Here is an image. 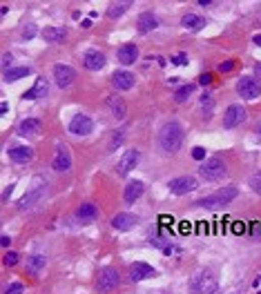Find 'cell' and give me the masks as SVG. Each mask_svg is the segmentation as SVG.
<instances>
[{"mask_svg":"<svg viewBox=\"0 0 261 294\" xmlns=\"http://www.w3.org/2000/svg\"><path fill=\"white\" fill-rule=\"evenodd\" d=\"M42 38H45L47 42H63L65 38H67V29L65 27H45L42 29Z\"/></svg>","mask_w":261,"mask_h":294,"instance_id":"26","label":"cell"},{"mask_svg":"<svg viewBox=\"0 0 261 294\" xmlns=\"http://www.w3.org/2000/svg\"><path fill=\"white\" fill-rule=\"evenodd\" d=\"M130 7H132V3H114V5L107 7V16H110V18H121Z\"/></svg>","mask_w":261,"mask_h":294,"instance_id":"30","label":"cell"},{"mask_svg":"<svg viewBox=\"0 0 261 294\" xmlns=\"http://www.w3.org/2000/svg\"><path fill=\"white\" fill-rule=\"evenodd\" d=\"M259 134H261V127H259Z\"/></svg>","mask_w":261,"mask_h":294,"instance_id":"46","label":"cell"},{"mask_svg":"<svg viewBox=\"0 0 261 294\" xmlns=\"http://www.w3.org/2000/svg\"><path fill=\"white\" fill-rule=\"evenodd\" d=\"M47 94H50V83L42 76H38L36 83L32 85V89H27L25 94H22V98H25V101H38V98H45Z\"/></svg>","mask_w":261,"mask_h":294,"instance_id":"16","label":"cell"},{"mask_svg":"<svg viewBox=\"0 0 261 294\" xmlns=\"http://www.w3.org/2000/svg\"><path fill=\"white\" fill-rule=\"evenodd\" d=\"M172 63L174 65H187V56H185V54H179V56L172 58Z\"/></svg>","mask_w":261,"mask_h":294,"instance_id":"40","label":"cell"},{"mask_svg":"<svg viewBox=\"0 0 261 294\" xmlns=\"http://www.w3.org/2000/svg\"><path fill=\"white\" fill-rule=\"evenodd\" d=\"M143 192H145V183H143V181H130V183L125 185V192H123L125 205L136 203V201L143 196Z\"/></svg>","mask_w":261,"mask_h":294,"instance_id":"19","label":"cell"},{"mask_svg":"<svg viewBox=\"0 0 261 294\" xmlns=\"http://www.w3.org/2000/svg\"><path fill=\"white\" fill-rule=\"evenodd\" d=\"M52 167L56 172H60V174H65V172L72 169V154L67 152V147H65V145H58V152H56V156H54Z\"/></svg>","mask_w":261,"mask_h":294,"instance_id":"17","label":"cell"},{"mask_svg":"<svg viewBox=\"0 0 261 294\" xmlns=\"http://www.w3.org/2000/svg\"><path fill=\"white\" fill-rule=\"evenodd\" d=\"M105 54L103 52H96V49H89V52H85V56H83V65L87 67L89 71H99L105 67Z\"/></svg>","mask_w":261,"mask_h":294,"instance_id":"18","label":"cell"},{"mask_svg":"<svg viewBox=\"0 0 261 294\" xmlns=\"http://www.w3.org/2000/svg\"><path fill=\"white\" fill-rule=\"evenodd\" d=\"M20 263V254L18 252H7L5 254V265L7 267H14V265H18Z\"/></svg>","mask_w":261,"mask_h":294,"instance_id":"34","label":"cell"},{"mask_svg":"<svg viewBox=\"0 0 261 294\" xmlns=\"http://www.w3.org/2000/svg\"><path fill=\"white\" fill-rule=\"evenodd\" d=\"M18 132H20V136H25V138H34L42 132V122L38 118H25L20 122V127H18Z\"/></svg>","mask_w":261,"mask_h":294,"instance_id":"23","label":"cell"},{"mask_svg":"<svg viewBox=\"0 0 261 294\" xmlns=\"http://www.w3.org/2000/svg\"><path fill=\"white\" fill-rule=\"evenodd\" d=\"M9 156H11V161H14V163L25 165L29 161H34V150L29 145H18V147H11V150H9Z\"/></svg>","mask_w":261,"mask_h":294,"instance_id":"21","label":"cell"},{"mask_svg":"<svg viewBox=\"0 0 261 294\" xmlns=\"http://www.w3.org/2000/svg\"><path fill=\"white\" fill-rule=\"evenodd\" d=\"M199 5H201V7H210L212 0H199Z\"/></svg>","mask_w":261,"mask_h":294,"instance_id":"45","label":"cell"},{"mask_svg":"<svg viewBox=\"0 0 261 294\" xmlns=\"http://www.w3.org/2000/svg\"><path fill=\"white\" fill-rule=\"evenodd\" d=\"M42 265H45V259H42V256H32V259H29V270H40Z\"/></svg>","mask_w":261,"mask_h":294,"instance_id":"36","label":"cell"},{"mask_svg":"<svg viewBox=\"0 0 261 294\" xmlns=\"http://www.w3.org/2000/svg\"><path fill=\"white\" fill-rule=\"evenodd\" d=\"M181 24H183L185 29H190V32H201V29L205 27V20L197 14H185L183 18H181Z\"/></svg>","mask_w":261,"mask_h":294,"instance_id":"27","label":"cell"},{"mask_svg":"<svg viewBox=\"0 0 261 294\" xmlns=\"http://www.w3.org/2000/svg\"><path fill=\"white\" fill-rule=\"evenodd\" d=\"M219 287V277H217L215 270L203 267L190 277V292L192 294H215Z\"/></svg>","mask_w":261,"mask_h":294,"instance_id":"2","label":"cell"},{"mask_svg":"<svg viewBox=\"0 0 261 294\" xmlns=\"http://www.w3.org/2000/svg\"><path fill=\"white\" fill-rule=\"evenodd\" d=\"M234 65H236V60H226V63H221V65H219V71L228 74V71H232V69H234Z\"/></svg>","mask_w":261,"mask_h":294,"instance_id":"38","label":"cell"},{"mask_svg":"<svg viewBox=\"0 0 261 294\" xmlns=\"http://www.w3.org/2000/svg\"><path fill=\"white\" fill-rule=\"evenodd\" d=\"M254 76H257V81H261V63L254 65Z\"/></svg>","mask_w":261,"mask_h":294,"instance_id":"42","label":"cell"},{"mask_svg":"<svg viewBox=\"0 0 261 294\" xmlns=\"http://www.w3.org/2000/svg\"><path fill=\"white\" fill-rule=\"evenodd\" d=\"M194 89H197V85L194 83H187V85H181V87L174 91V101L177 103H183V101H187L192 94H194Z\"/></svg>","mask_w":261,"mask_h":294,"instance_id":"29","label":"cell"},{"mask_svg":"<svg viewBox=\"0 0 261 294\" xmlns=\"http://www.w3.org/2000/svg\"><path fill=\"white\" fill-rule=\"evenodd\" d=\"M99 218V210H96L94 203H81L76 210V220L81 223H92V220Z\"/></svg>","mask_w":261,"mask_h":294,"instance_id":"25","label":"cell"},{"mask_svg":"<svg viewBox=\"0 0 261 294\" xmlns=\"http://www.w3.org/2000/svg\"><path fill=\"white\" fill-rule=\"evenodd\" d=\"M11 63H14V56H11V54H5V56H3V69L9 71L11 69Z\"/></svg>","mask_w":261,"mask_h":294,"instance_id":"39","label":"cell"},{"mask_svg":"<svg viewBox=\"0 0 261 294\" xmlns=\"http://www.w3.org/2000/svg\"><path fill=\"white\" fill-rule=\"evenodd\" d=\"M199 83H201V85H205V87H208V85L212 83V74H201V78H199Z\"/></svg>","mask_w":261,"mask_h":294,"instance_id":"41","label":"cell"},{"mask_svg":"<svg viewBox=\"0 0 261 294\" xmlns=\"http://www.w3.org/2000/svg\"><path fill=\"white\" fill-rule=\"evenodd\" d=\"M36 34H38V29H36V24H32V22L25 24V29H22V38L29 40V38H34Z\"/></svg>","mask_w":261,"mask_h":294,"instance_id":"35","label":"cell"},{"mask_svg":"<svg viewBox=\"0 0 261 294\" xmlns=\"http://www.w3.org/2000/svg\"><path fill=\"white\" fill-rule=\"evenodd\" d=\"M159 24H161L159 18H156V14H152V11H143V14L136 18V27H138V32H141V34L154 32Z\"/></svg>","mask_w":261,"mask_h":294,"instance_id":"20","label":"cell"},{"mask_svg":"<svg viewBox=\"0 0 261 294\" xmlns=\"http://www.w3.org/2000/svg\"><path fill=\"white\" fill-rule=\"evenodd\" d=\"M239 196V187L234 185H226V187H219L215 194H210V196H203V199H199L197 201V205L199 207H203V210H217V207H226L230 205L232 201Z\"/></svg>","mask_w":261,"mask_h":294,"instance_id":"3","label":"cell"},{"mask_svg":"<svg viewBox=\"0 0 261 294\" xmlns=\"http://www.w3.org/2000/svg\"><path fill=\"white\" fill-rule=\"evenodd\" d=\"M118 283H121V274H118V270H114V267H103L99 272V279H96L99 292H112L118 287Z\"/></svg>","mask_w":261,"mask_h":294,"instance_id":"6","label":"cell"},{"mask_svg":"<svg viewBox=\"0 0 261 294\" xmlns=\"http://www.w3.org/2000/svg\"><path fill=\"white\" fill-rule=\"evenodd\" d=\"M116 56H118V63H123V65H134L136 58H138V49H136L134 42H125V45L116 52Z\"/></svg>","mask_w":261,"mask_h":294,"instance_id":"24","label":"cell"},{"mask_svg":"<svg viewBox=\"0 0 261 294\" xmlns=\"http://www.w3.org/2000/svg\"><path fill=\"white\" fill-rule=\"evenodd\" d=\"M42 192H45V181H38V185L34 183L32 189H29V192L18 201V210H27L29 205H36V201L42 196Z\"/></svg>","mask_w":261,"mask_h":294,"instance_id":"15","label":"cell"},{"mask_svg":"<svg viewBox=\"0 0 261 294\" xmlns=\"http://www.w3.org/2000/svg\"><path fill=\"white\" fill-rule=\"evenodd\" d=\"M183 140H185V132H183V125H181V122L168 120L165 125H161V130H159L161 152H165V154H177L181 147H183Z\"/></svg>","mask_w":261,"mask_h":294,"instance_id":"1","label":"cell"},{"mask_svg":"<svg viewBox=\"0 0 261 294\" xmlns=\"http://www.w3.org/2000/svg\"><path fill=\"white\" fill-rule=\"evenodd\" d=\"M138 161H141V154H138V150H127L123 156H121V161L116 165V169H118V174L121 176H125V174H130L132 169L138 165Z\"/></svg>","mask_w":261,"mask_h":294,"instance_id":"12","label":"cell"},{"mask_svg":"<svg viewBox=\"0 0 261 294\" xmlns=\"http://www.w3.org/2000/svg\"><path fill=\"white\" fill-rule=\"evenodd\" d=\"M67 127L74 136H89V134L94 132V120H92V116H87V114H74Z\"/></svg>","mask_w":261,"mask_h":294,"instance_id":"7","label":"cell"},{"mask_svg":"<svg viewBox=\"0 0 261 294\" xmlns=\"http://www.w3.org/2000/svg\"><path fill=\"white\" fill-rule=\"evenodd\" d=\"M199 174H201V179L215 183V181H221L223 176L228 174V165L223 161L221 156H210L205 158L201 163V167H199Z\"/></svg>","mask_w":261,"mask_h":294,"instance_id":"4","label":"cell"},{"mask_svg":"<svg viewBox=\"0 0 261 294\" xmlns=\"http://www.w3.org/2000/svg\"><path fill=\"white\" fill-rule=\"evenodd\" d=\"M105 105L107 109L112 112V116L116 120H123L125 116H127V107H125V101L123 98H118V96H107L105 98Z\"/></svg>","mask_w":261,"mask_h":294,"instance_id":"22","label":"cell"},{"mask_svg":"<svg viewBox=\"0 0 261 294\" xmlns=\"http://www.w3.org/2000/svg\"><path fill=\"white\" fill-rule=\"evenodd\" d=\"M248 185H250V189L254 194L261 196V172H254L250 179H248Z\"/></svg>","mask_w":261,"mask_h":294,"instance_id":"32","label":"cell"},{"mask_svg":"<svg viewBox=\"0 0 261 294\" xmlns=\"http://www.w3.org/2000/svg\"><path fill=\"white\" fill-rule=\"evenodd\" d=\"M0 243H3V248H9V243H11V238H9L7 234H5L3 238H0Z\"/></svg>","mask_w":261,"mask_h":294,"instance_id":"43","label":"cell"},{"mask_svg":"<svg viewBox=\"0 0 261 294\" xmlns=\"http://www.w3.org/2000/svg\"><path fill=\"white\" fill-rule=\"evenodd\" d=\"M246 116H248V112H246L244 105H230L226 109V114H223V127H226V130L239 127L241 122L246 120Z\"/></svg>","mask_w":261,"mask_h":294,"instance_id":"10","label":"cell"},{"mask_svg":"<svg viewBox=\"0 0 261 294\" xmlns=\"http://www.w3.org/2000/svg\"><path fill=\"white\" fill-rule=\"evenodd\" d=\"M54 81H56L60 89H67L69 85L76 81V69L69 65H63V63L54 65Z\"/></svg>","mask_w":261,"mask_h":294,"instance_id":"8","label":"cell"},{"mask_svg":"<svg viewBox=\"0 0 261 294\" xmlns=\"http://www.w3.org/2000/svg\"><path fill=\"white\" fill-rule=\"evenodd\" d=\"M134 83H136V76L132 71L118 69V71L112 74V85H114V89H118V91L132 89V87H134Z\"/></svg>","mask_w":261,"mask_h":294,"instance_id":"11","label":"cell"},{"mask_svg":"<svg viewBox=\"0 0 261 294\" xmlns=\"http://www.w3.org/2000/svg\"><path fill=\"white\" fill-rule=\"evenodd\" d=\"M130 281H134V283H138V281H143V279H150V277H154V267L150 265V263H143V261H136V263H132L130 265Z\"/></svg>","mask_w":261,"mask_h":294,"instance_id":"14","label":"cell"},{"mask_svg":"<svg viewBox=\"0 0 261 294\" xmlns=\"http://www.w3.org/2000/svg\"><path fill=\"white\" fill-rule=\"evenodd\" d=\"M252 42H254V45H259V47H261V34H254V36H252Z\"/></svg>","mask_w":261,"mask_h":294,"instance_id":"44","label":"cell"},{"mask_svg":"<svg viewBox=\"0 0 261 294\" xmlns=\"http://www.w3.org/2000/svg\"><path fill=\"white\" fill-rule=\"evenodd\" d=\"M194 161H205V150L203 147H192V154H190Z\"/></svg>","mask_w":261,"mask_h":294,"instance_id":"37","label":"cell"},{"mask_svg":"<svg viewBox=\"0 0 261 294\" xmlns=\"http://www.w3.org/2000/svg\"><path fill=\"white\" fill-rule=\"evenodd\" d=\"M123 140H125V130H114V132H112V140H110V145H107V150H118V147L123 145Z\"/></svg>","mask_w":261,"mask_h":294,"instance_id":"31","label":"cell"},{"mask_svg":"<svg viewBox=\"0 0 261 294\" xmlns=\"http://www.w3.org/2000/svg\"><path fill=\"white\" fill-rule=\"evenodd\" d=\"M136 225H138V216H134V214H130V212H121L112 218V228L118 232H130V230H134Z\"/></svg>","mask_w":261,"mask_h":294,"instance_id":"13","label":"cell"},{"mask_svg":"<svg viewBox=\"0 0 261 294\" xmlns=\"http://www.w3.org/2000/svg\"><path fill=\"white\" fill-rule=\"evenodd\" d=\"M32 74V69L29 67H11L9 71H5L3 76H5V83H16V81H20V78H25Z\"/></svg>","mask_w":261,"mask_h":294,"instance_id":"28","label":"cell"},{"mask_svg":"<svg viewBox=\"0 0 261 294\" xmlns=\"http://www.w3.org/2000/svg\"><path fill=\"white\" fill-rule=\"evenodd\" d=\"M168 187L174 196H183V194H190L197 189V179H194V176H179V179L170 181Z\"/></svg>","mask_w":261,"mask_h":294,"instance_id":"9","label":"cell"},{"mask_svg":"<svg viewBox=\"0 0 261 294\" xmlns=\"http://www.w3.org/2000/svg\"><path fill=\"white\" fill-rule=\"evenodd\" d=\"M25 292V285L20 283V281H14V283H9L7 287H5L3 294H22Z\"/></svg>","mask_w":261,"mask_h":294,"instance_id":"33","label":"cell"},{"mask_svg":"<svg viewBox=\"0 0 261 294\" xmlns=\"http://www.w3.org/2000/svg\"><path fill=\"white\" fill-rule=\"evenodd\" d=\"M236 94L244 98V101H257L261 96V83L257 78H250V76L239 78V83H236Z\"/></svg>","mask_w":261,"mask_h":294,"instance_id":"5","label":"cell"}]
</instances>
